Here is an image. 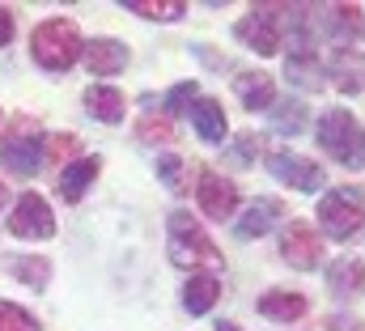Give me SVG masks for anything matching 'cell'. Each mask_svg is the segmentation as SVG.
I'll use <instances>...</instances> for the list:
<instances>
[{"mask_svg":"<svg viewBox=\"0 0 365 331\" xmlns=\"http://www.w3.org/2000/svg\"><path fill=\"white\" fill-rule=\"evenodd\" d=\"M30 51H34V60H38L47 73H68V68L81 60L86 43H81L77 21H68V17H47V21L34 26Z\"/></svg>","mask_w":365,"mask_h":331,"instance_id":"1","label":"cell"},{"mask_svg":"<svg viewBox=\"0 0 365 331\" xmlns=\"http://www.w3.org/2000/svg\"><path fill=\"white\" fill-rule=\"evenodd\" d=\"M170 259L179 263V268H221L225 259H221V250L217 243L204 234V225L195 221V217H187V213H170Z\"/></svg>","mask_w":365,"mask_h":331,"instance_id":"2","label":"cell"},{"mask_svg":"<svg viewBox=\"0 0 365 331\" xmlns=\"http://www.w3.org/2000/svg\"><path fill=\"white\" fill-rule=\"evenodd\" d=\"M319 145L344 170H361L365 166V132L357 128V119L344 106H336V111H327L319 119Z\"/></svg>","mask_w":365,"mask_h":331,"instance_id":"3","label":"cell"},{"mask_svg":"<svg viewBox=\"0 0 365 331\" xmlns=\"http://www.w3.org/2000/svg\"><path fill=\"white\" fill-rule=\"evenodd\" d=\"M43 145H47V136H43L38 119H13L0 141V166L13 174H34L43 162Z\"/></svg>","mask_w":365,"mask_h":331,"instance_id":"4","label":"cell"},{"mask_svg":"<svg viewBox=\"0 0 365 331\" xmlns=\"http://www.w3.org/2000/svg\"><path fill=\"white\" fill-rule=\"evenodd\" d=\"M365 221V195L357 187H331L319 200V225L327 230V238H353Z\"/></svg>","mask_w":365,"mask_h":331,"instance_id":"5","label":"cell"},{"mask_svg":"<svg viewBox=\"0 0 365 331\" xmlns=\"http://www.w3.org/2000/svg\"><path fill=\"white\" fill-rule=\"evenodd\" d=\"M9 234L17 238H30V243H43L56 234V217L47 208V200L38 191H26L17 204H13V217H9Z\"/></svg>","mask_w":365,"mask_h":331,"instance_id":"6","label":"cell"},{"mask_svg":"<svg viewBox=\"0 0 365 331\" xmlns=\"http://www.w3.org/2000/svg\"><path fill=\"white\" fill-rule=\"evenodd\" d=\"M280 259L293 263L297 272H310V268L323 263V238H319L306 221H293V225H284V234H280Z\"/></svg>","mask_w":365,"mask_h":331,"instance_id":"7","label":"cell"},{"mask_svg":"<svg viewBox=\"0 0 365 331\" xmlns=\"http://www.w3.org/2000/svg\"><path fill=\"white\" fill-rule=\"evenodd\" d=\"M195 200H200V213H204V217L225 221V217H234V208H238V187H234L230 178L212 174V170H200Z\"/></svg>","mask_w":365,"mask_h":331,"instance_id":"8","label":"cell"},{"mask_svg":"<svg viewBox=\"0 0 365 331\" xmlns=\"http://www.w3.org/2000/svg\"><path fill=\"white\" fill-rule=\"evenodd\" d=\"M234 34H238L251 51H259V56H276V51H280V30H276L272 9H255L251 17H242V21L234 26Z\"/></svg>","mask_w":365,"mask_h":331,"instance_id":"9","label":"cell"},{"mask_svg":"<svg viewBox=\"0 0 365 331\" xmlns=\"http://www.w3.org/2000/svg\"><path fill=\"white\" fill-rule=\"evenodd\" d=\"M268 166H272L276 178H284V183L297 187V191H319V187H323V166L306 162V158H297V153H272Z\"/></svg>","mask_w":365,"mask_h":331,"instance_id":"10","label":"cell"},{"mask_svg":"<svg viewBox=\"0 0 365 331\" xmlns=\"http://www.w3.org/2000/svg\"><path fill=\"white\" fill-rule=\"evenodd\" d=\"M327 81L336 85L340 93H361L365 89V56L353 47H340L327 64Z\"/></svg>","mask_w":365,"mask_h":331,"instance_id":"11","label":"cell"},{"mask_svg":"<svg viewBox=\"0 0 365 331\" xmlns=\"http://www.w3.org/2000/svg\"><path fill=\"white\" fill-rule=\"evenodd\" d=\"M280 217H284V204L272 200V195H264V200H255V204L234 221V230H238V238H264Z\"/></svg>","mask_w":365,"mask_h":331,"instance_id":"12","label":"cell"},{"mask_svg":"<svg viewBox=\"0 0 365 331\" xmlns=\"http://www.w3.org/2000/svg\"><path fill=\"white\" fill-rule=\"evenodd\" d=\"M81 56H86V64H90L93 77H115V73L128 68V47L115 43V39H90V47H86Z\"/></svg>","mask_w":365,"mask_h":331,"instance_id":"13","label":"cell"},{"mask_svg":"<svg viewBox=\"0 0 365 331\" xmlns=\"http://www.w3.org/2000/svg\"><path fill=\"white\" fill-rule=\"evenodd\" d=\"M86 106H90L93 119H102V123H119L128 115V98L115 85H90L86 89Z\"/></svg>","mask_w":365,"mask_h":331,"instance_id":"14","label":"cell"},{"mask_svg":"<svg viewBox=\"0 0 365 331\" xmlns=\"http://www.w3.org/2000/svg\"><path fill=\"white\" fill-rule=\"evenodd\" d=\"M259 315L272 319V323H297V319H306V297H302V293L272 289V293L259 297Z\"/></svg>","mask_w":365,"mask_h":331,"instance_id":"15","label":"cell"},{"mask_svg":"<svg viewBox=\"0 0 365 331\" xmlns=\"http://www.w3.org/2000/svg\"><path fill=\"white\" fill-rule=\"evenodd\" d=\"M234 89H238V98H242L247 111H268L272 98H276V85H272L268 73H238Z\"/></svg>","mask_w":365,"mask_h":331,"instance_id":"16","label":"cell"},{"mask_svg":"<svg viewBox=\"0 0 365 331\" xmlns=\"http://www.w3.org/2000/svg\"><path fill=\"white\" fill-rule=\"evenodd\" d=\"M98 170H102V162H98V158H77V162L60 174V195H64L68 204H77V200L90 191V183L98 178Z\"/></svg>","mask_w":365,"mask_h":331,"instance_id":"17","label":"cell"},{"mask_svg":"<svg viewBox=\"0 0 365 331\" xmlns=\"http://www.w3.org/2000/svg\"><path fill=\"white\" fill-rule=\"evenodd\" d=\"M284 73L297 85H306V89H323V85H327V64H319V56H314L310 47L293 51V56L284 60Z\"/></svg>","mask_w":365,"mask_h":331,"instance_id":"18","label":"cell"},{"mask_svg":"<svg viewBox=\"0 0 365 331\" xmlns=\"http://www.w3.org/2000/svg\"><path fill=\"white\" fill-rule=\"evenodd\" d=\"M327 280H331V293H336V297H353V293H361L365 289V259L349 255V259L331 263Z\"/></svg>","mask_w":365,"mask_h":331,"instance_id":"19","label":"cell"},{"mask_svg":"<svg viewBox=\"0 0 365 331\" xmlns=\"http://www.w3.org/2000/svg\"><path fill=\"white\" fill-rule=\"evenodd\" d=\"M191 123H195V132H200L208 145L225 141V111H221V102H217V98H200V102H195V111H191Z\"/></svg>","mask_w":365,"mask_h":331,"instance_id":"20","label":"cell"},{"mask_svg":"<svg viewBox=\"0 0 365 331\" xmlns=\"http://www.w3.org/2000/svg\"><path fill=\"white\" fill-rule=\"evenodd\" d=\"M217 297H221V280H212V276H191L182 289V306L191 315H208L217 306Z\"/></svg>","mask_w":365,"mask_h":331,"instance_id":"21","label":"cell"},{"mask_svg":"<svg viewBox=\"0 0 365 331\" xmlns=\"http://www.w3.org/2000/svg\"><path fill=\"white\" fill-rule=\"evenodd\" d=\"M9 268H13V276H17V280H26L30 289H47V276H51V263H47L43 255H26V259H13Z\"/></svg>","mask_w":365,"mask_h":331,"instance_id":"22","label":"cell"},{"mask_svg":"<svg viewBox=\"0 0 365 331\" xmlns=\"http://www.w3.org/2000/svg\"><path fill=\"white\" fill-rule=\"evenodd\" d=\"M128 9L140 13V17H149V21H175V17L187 13L182 0H128Z\"/></svg>","mask_w":365,"mask_h":331,"instance_id":"23","label":"cell"},{"mask_svg":"<svg viewBox=\"0 0 365 331\" xmlns=\"http://www.w3.org/2000/svg\"><path fill=\"white\" fill-rule=\"evenodd\" d=\"M0 331H43V327L30 310H21L13 302H0Z\"/></svg>","mask_w":365,"mask_h":331,"instance_id":"24","label":"cell"},{"mask_svg":"<svg viewBox=\"0 0 365 331\" xmlns=\"http://www.w3.org/2000/svg\"><path fill=\"white\" fill-rule=\"evenodd\" d=\"M136 132H140V141H149V145H170V141H175V123L162 119V115H145Z\"/></svg>","mask_w":365,"mask_h":331,"instance_id":"25","label":"cell"},{"mask_svg":"<svg viewBox=\"0 0 365 331\" xmlns=\"http://www.w3.org/2000/svg\"><path fill=\"white\" fill-rule=\"evenodd\" d=\"M276 128H280V132H302V128H306V102H297V98L280 102V111H276Z\"/></svg>","mask_w":365,"mask_h":331,"instance_id":"26","label":"cell"},{"mask_svg":"<svg viewBox=\"0 0 365 331\" xmlns=\"http://www.w3.org/2000/svg\"><path fill=\"white\" fill-rule=\"evenodd\" d=\"M158 174H162V183H166L170 191H187V166H182V158L166 153V158L158 162Z\"/></svg>","mask_w":365,"mask_h":331,"instance_id":"27","label":"cell"},{"mask_svg":"<svg viewBox=\"0 0 365 331\" xmlns=\"http://www.w3.org/2000/svg\"><path fill=\"white\" fill-rule=\"evenodd\" d=\"M73 153H77V136H73V132L47 136V145H43V158H47V162H68Z\"/></svg>","mask_w":365,"mask_h":331,"instance_id":"28","label":"cell"},{"mask_svg":"<svg viewBox=\"0 0 365 331\" xmlns=\"http://www.w3.org/2000/svg\"><path fill=\"white\" fill-rule=\"evenodd\" d=\"M195 81H182V85H175L170 89V98H166V115H182L187 106H195Z\"/></svg>","mask_w":365,"mask_h":331,"instance_id":"29","label":"cell"},{"mask_svg":"<svg viewBox=\"0 0 365 331\" xmlns=\"http://www.w3.org/2000/svg\"><path fill=\"white\" fill-rule=\"evenodd\" d=\"M361 21H365V13L357 4H336V9H331V26L344 30V34H349V30H361Z\"/></svg>","mask_w":365,"mask_h":331,"instance_id":"30","label":"cell"},{"mask_svg":"<svg viewBox=\"0 0 365 331\" xmlns=\"http://www.w3.org/2000/svg\"><path fill=\"white\" fill-rule=\"evenodd\" d=\"M255 145H259V136H255V132H242V136L234 141V162L251 166V162H255Z\"/></svg>","mask_w":365,"mask_h":331,"instance_id":"31","label":"cell"},{"mask_svg":"<svg viewBox=\"0 0 365 331\" xmlns=\"http://www.w3.org/2000/svg\"><path fill=\"white\" fill-rule=\"evenodd\" d=\"M9 39H13V13L0 4V47H9Z\"/></svg>","mask_w":365,"mask_h":331,"instance_id":"32","label":"cell"},{"mask_svg":"<svg viewBox=\"0 0 365 331\" xmlns=\"http://www.w3.org/2000/svg\"><path fill=\"white\" fill-rule=\"evenodd\" d=\"M0 204H9V187L4 183H0Z\"/></svg>","mask_w":365,"mask_h":331,"instance_id":"33","label":"cell"},{"mask_svg":"<svg viewBox=\"0 0 365 331\" xmlns=\"http://www.w3.org/2000/svg\"><path fill=\"white\" fill-rule=\"evenodd\" d=\"M217 331H238L234 323H217Z\"/></svg>","mask_w":365,"mask_h":331,"instance_id":"34","label":"cell"},{"mask_svg":"<svg viewBox=\"0 0 365 331\" xmlns=\"http://www.w3.org/2000/svg\"><path fill=\"white\" fill-rule=\"evenodd\" d=\"M357 331H365V327H357Z\"/></svg>","mask_w":365,"mask_h":331,"instance_id":"35","label":"cell"}]
</instances>
